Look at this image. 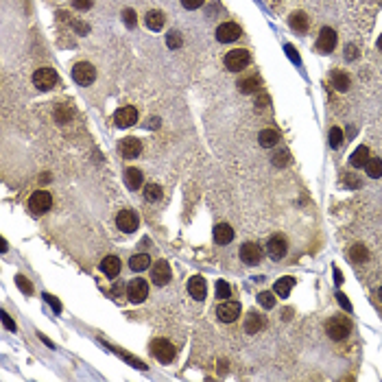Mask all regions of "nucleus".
I'll return each instance as SVG.
<instances>
[{
    "mask_svg": "<svg viewBox=\"0 0 382 382\" xmlns=\"http://www.w3.org/2000/svg\"><path fill=\"white\" fill-rule=\"evenodd\" d=\"M326 332L330 339L343 341L349 336V332H352V323H349V319H345V317H332L326 323Z\"/></svg>",
    "mask_w": 382,
    "mask_h": 382,
    "instance_id": "1",
    "label": "nucleus"
},
{
    "mask_svg": "<svg viewBox=\"0 0 382 382\" xmlns=\"http://www.w3.org/2000/svg\"><path fill=\"white\" fill-rule=\"evenodd\" d=\"M249 59H251L249 51H245V48H236V51H230L225 55V68L232 70V72H240L242 68H247Z\"/></svg>",
    "mask_w": 382,
    "mask_h": 382,
    "instance_id": "2",
    "label": "nucleus"
},
{
    "mask_svg": "<svg viewBox=\"0 0 382 382\" xmlns=\"http://www.w3.org/2000/svg\"><path fill=\"white\" fill-rule=\"evenodd\" d=\"M51 206H53V199H51V192H46V190H37L29 197V210L33 214H44L51 210Z\"/></svg>",
    "mask_w": 382,
    "mask_h": 382,
    "instance_id": "3",
    "label": "nucleus"
},
{
    "mask_svg": "<svg viewBox=\"0 0 382 382\" xmlns=\"http://www.w3.org/2000/svg\"><path fill=\"white\" fill-rule=\"evenodd\" d=\"M151 352H153V356H155L160 363H173V358H175V347L166 339H155V341H153Z\"/></svg>",
    "mask_w": 382,
    "mask_h": 382,
    "instance_id": "4",
    "label": "nucleus"
},
{
    "mask_svg": "<svg viewBox=\"0 0 382 382\" xmlns=\"http://www.w3.org/2000/svg\"><path fill=\"white\" fill-rule=\"evenodd\" d=\"M72 79H75L79 85H90V83H94V79H96V70H94L92 63L81 61V63H77V66L72 68Z\"/></svg>",
    "mask_w": 382,
    "mask_h": 382,
    "instance_id": "5",
    "label": "nucleus"
},
{
    "mask_svg": "<svg viewBox=\"0 0 382 382\" xmlns=\"http://www.w3.org/2000/svg\"><path fill=\"white\" fill-rule=\"evenodd\" d=\"M33 83H35L37 90H42V92L51 90V87H55V83H57V72L53 68H39L33 75Z\"/></svg>",
    "mask_w": 382,
    "mask_h": 382,
    "instance_id": "6",
    "label": "nucleus"
},
{
    "mask_svg": "<svg viewBox=\"0 0 382 382\" xmlns=\"http://www.w3.org/2000/svg\"><path fill=\"white\" fill-rule=\"evenodd\" d=\"M216 314H218V319L225 321V323L236 321L238 314H240V304L238 302H230V299H223V302L216 306Z\"/></svg>",
    "mask_w": 382,
    "mask_h": 382,
    "instance_id": "7",
    "label": "nucleus"
},
{
    "mask_svg": "<svg viewBox=\"0 0 382 382\" xmlns=\"http://www.w3.org/2000/svg\"><path fill=\"white\" fill-rule=\"evenodd\" d=\"M262 256H264V251L260 245H256V242H245V245L240 247V260L249 266L262 262Z\"/></svg>",
    "mask_w": 382,
    "mask_h": 382,
    "instance_id": "8",
    "label": "nucleus"
},
{
    "mask_svg": "<svg viewBox=\"0 0 382 382\" xmlns=\"http://www.w3.org/2000/svg\"><path fill=\"white\" fill-rule=\"evenodd\" d=\"M170 278H173V273H170V266H168L166 260H158V262L151 266L153 284H158V286H166V284L170 282Z\"/></svg>",
    "mask_w": 382,
    "mask_h": 382,
    "instance_id": "9",
    "label": "nucleus"
},
{
    "mask_svg": "<svg viewBox=\"0 0 382 382\" xmlns=\"http://www.w3.org/2000/svg\"><path fill=\"white\" fill-rule=\"evenodd\" d=\"M146 295H149V284H146L144 280H131L129 282V286H127V297L131 299L133 304H140L146 299Z\"/></svg>",
    "mask_w": 382,
    "mask_h": 382,
    "instance_id": "10",
    "label": "nucleus"
},
{
    "mask_svg": "<svg viewBox=\"0 0 382 382\" xmlns=\"http://www.w3.org/2000/svg\"><path fill=\"white\" fill-rule=\"evenodd\" d=\"M240 35H242V31H240V27L236 22H225V24H221V27L216 29V39H218V42H223V44L236 42Z\"/></svg>",
    "mask_w": 382,
    "mask_h": 382,
    "instance_id": "11",
    "label": "nucleus"
},
{
    "mask_svg": "<svg viewBox=\"0 0 382 382\" xmlns=\"http://www.w3.org/2000/svg\"><path fill=\"white\" fill-rule=\"evenodd\" d=\"M114 123L118 127H131L138 123V109L131 107V105H127V107H120L116 114H114Z\"/></svg>",
    "mask_w": 382,
    "mask_h": 382,
    "instance_id": "12",
    "label": "nucleus"
},
{
    "mask_svg": "<svg viewBox=\"0 0 382 382\" xmlns=\"http://www.w3.org/2000/svg\"><path fill=\"white\" fill-rule=\"evenodd\" d=\"M334 46H336V33L330 27H323L319 37H317V48H319V53H332Z\"/></svg>",
    "mask_w": 382,
    "mask_h": 382,
    "instance_id": "13",
    "label": "nucleus"
},
{
    "mask_svg": "<svg viewBox=\"0 0 382 382\" xmlns=\"http://www.w3.org/2000/svg\"><path fill=\"white\" fill-rule=\"evenodd\" d=\"M116 225L120 227V232L125 234H131L138 230V216L136 212H131V210H120L118 216H116Z\"/></svg>",
    "mask_w": 382,
    "mask_h": 382,
    "instance_id": "14",
    "label": "nucleus"
},
{
    "mask_svg": "<svg viewBox=\"0 0 382 382\" xmlns=\"http://www.w3.org/2000/svg\"><path fill=\"white\" fill-rule=\"evenodd\" d=\"M286 249H288L286 238L280 236V234H278V236H271L269 242H266V251H269V256L273 260H280V258L286 256Z\"/></svg>",
    "mask_w": 382,
    "mask_h": 382,
    "instance_id": "15",
    "label": "nucleus"
},
{
    "mask_svg": "<svg viewBox=\"0 0 382 382\" xmlns=\"http://www.w3.org/2000/svg\"><path fill=\"white\" fill-rule=\"evenodd\" d=\"M140 151H142V142L138 140V138H125V140L120 142V153H123V158H127V160L138 158Z\"/></svg>",
    "mask_w": 382,
    "mask_h": 382,
    "instance_id": "16",
    "label": "nucleus"
},
{
    "mask_svg": "<svg viewBox=\"0 0 382 382\" xmlns=\"http://www.w3.org/2000/svg\"><path fill=\"white\" fill-rule=\"evenodd\" d=\"M188 293H190V297L197 299V302L206 299V293H208L206 280H203L201 275H194V278H190V280H188Z\"/></svg>",
    "mask_w": 382,
    "mask_h": 382,
    "instance_id": "17",
    "label": "nucleus"
},
{
    "mask_svg": "<svg viewBox=\"0 0 382 382\" xmlns=\"http://www.w3.org/2000/svg\"><path fill=\"white\" fill-rule=\"evenodd\" d=\"M264 326H266V319L262 314H258V312H249L247 314V319H245V332H247V334H258Z\"/></svg>",
    "mask_w": 382,
    "mask_h": 382,
    "instance_id": "18",
    "label": "nucleus"
},
{
    "mask_svg": "<svg viewBox=\"0 0 382 382\" xmlns=\"http://www.w3.org/2000/svg\"><path fill=\"white\" fill-rule=\"evenodd\" d=\"M214 240L218 242V245H227V242L234 240V230L227 223H218L214 227Z\"/></svg>",
    "mask_w": 382,
    "mask_h": 382,
    "instance_id": "19",
    "label": "nucleus"
},
{
    "mask_svg": "<svg viewBox=\"0 0 382 382\" xmlns=\"http://www.w3.org/2000/svg\"><path fill=\"white\" fill-rule=\"evenodd\" d=\"M101 269H103V273L107 275V278H116V275L120 273V260H118L116 256H107V258H103Z\"/></svg>",
    "mask_w": 382,
    "mask_h": 382,
    "instance_id": "20",
    "label": "nucleus"
},
{
    "mask_svg": "<svg viewBox=\"0 0 382 382\" xmlns=\"http://www.w3.org/2000/svg\"><path fill=\"white\" fill-rule=\"evenodd\" d=\"M260 140V146H264V149H271V146H275L280 142V131H275V129H262L258 136Z\"/></svg>",
    "mask_w": 382,
    "mask_h": 382,
    "instance_id": "21",
    "label": "nucleus"
},
{
    "mask_svg": "<svg viewBox=\"0 0 382 382\" xmlns=\"http://www.w3.org/2000/svg\"><path fill=\"white\" fill-rule=\"evenodd\" d=\"M260 79L254 75V77H245V79H240L238 81V90L242 92V94H254V92H258L260 90Z\"/></svg>",
    "mask_w": 382,
    "mask_h": 382,
    "instance_id": "22",
    "label": "nucleus"
},
{
    "mask_svg": "<svg viewBox=\"0 0 382 382\" xmlns=\"http://www.w3.org/2000/svg\"><path fill=\"white\" fill-rule=\"evenodd\" d=\"M349 162H352V166L354 168H363L365 164H367L369 162V149L367 146H358V149H356L354 153H352V158H349Z\"/></svg>",
    "mask_w": 382,
    "mask_h": 382,
    "instance_id": "23",
    "label": "nucleus"
},
{
    "mask_svg": "<svg viewBox=\"0 0 382 382\" xmlns=\"http://www.w3.org/2000/svg\"><path fill=\"white\" fill-rule=\"evenodd\" d=\"M164 13H162V11H149V13H146V18H144V22H146V27H149L151 31H160L162 27H164Z\"/></svg>",
    "mask_w": 382,
    "mask_h": 382,
    "instance_id": "24",
    "label": "nucleus"
},
{
    "mask_svg": "<svg viewBox=\"0 0 382 382\" xmlns=\"http://www.w3.org/2000/svg\"><path fill=\"white\" fill-rule=\"evenodd\" d=\"M125 184L129 186L131 190H138L142 186V173L138 168H127L125 170Z\"/></svg>",
    "mask_w": 382,
    "mask_h": 382,
    "instance_id": "25",
    "label": "nucleus"
},
{
    "mask_svg": "<svg viewBox=\"0 0 382 382\" xmlns=\"http://www.w3.org/2000/svg\"><path fill=\"white\" fill-rule=\"evenodd\" d=\"M288 24L295 31H299V33H306L308 31V18H306V13H302V11H297V13H293L290 15V20H288Z\"/></svg>",
    "mask_w": 382,
    "mask_h": 382,
    "instance_id": "26",
    "label": "nucleus"
},
{
    "mask_svg": "<svg viewBox=\"0 0 382 382\" xmlns=\"http://www.w3.org/2000/svg\"><path fill=\"white\" fill-rule=\"evenodd\" d=\"M129 266H131V271H144L151 266V258L146 254H138L133 256L131 260H129Z\"/></svg>",
    "mask_w": 382,
    "mask_h": 382,
    "instance_id": "27",
    "label": "nucleus"
},
{
    "mask_svg": "<svg viewBox=\"0 0 382 382\" xmlns=\"http://www.w3.org/2000/svg\"><path fill=\"white\" fill-rule=\"evenodd\" d=\"M332 83H334V87L339 92H347L349 90V77L345 75V72H341V70L332 72Z\"/></svg>",
    "mask_w": 382,
    "mask_h": 382,
    "instance_id": "28",
    "label": "nucleus"
},
{
    "mask_svg": "<svg viewBox=\"0 0 382 382\" xmlns=\"http://www.w3.org/2000/svg\"><path fill=\"white\" fill-rule=\"evenodd\" d=\"M293 284H295V280H293V278H282V280H278V282H275L273 290L278 293L280 297H288V295H290V288H293Z\"/></svg>",
    "mask_w": 382,
    "mask_h": 382,
    "instance_id": "29",
    "label": "nucleus"
},
{
    "mask_svg": "<svg viewBox=\"0 0 382 382\" xmlns=\"http://www.w3.org/2000/svg\"><path fill=\"white\" fill-rule=\"evenodd\" d=\"M365 170H367V175L371 177V179H378V177H382V160L369 158V162L365 164Z\"/></svg>",
    "mask_w": 382,
    "mask_h": 382,
    "instance_id": "30",
    "label": "nucleus"
},
{
    "mask_svg": "<svg viewBox=\"0 0 382 382\" xmlns=\"http://www.w3.org/2000/svg\"><path fill=\"white\" fill-rule=\"evenodd\" d=\"M349 258H352V262L361 264V262H365V260L369 258V251L365 249V245H354L352 249H349Z\"/></svg>",
    "mask_w": 382,
    "mask_h": 382,
    "instance_id": "31",
    "label": "nucleus"
},
{
    "mask_svg": "<svg viewBox=\"0 0 382 382\" xmlns=\"http://www.w3.org/2000/svg\"><path fill=\"white\" fill-rule=\"evenodd\" d=\"M328 140H330V146H332V149H339V146L343 144V131H341L339 127H332Z\"/></svg>",
    "mask_w": 382,
    "mask_h": 382,
    "instance_id": "32",
    "label": "nucleus"
},
{
    "mask_svg": "<svg viewBox=\"0 0 382 382\" xmlns=\"http://www.w3.org/2000/svg\"><path fill=\"white\" fill-rule=\"evenodd\" d=\"M144 197H146V201H158V199L162 197V186L149 184V186L144 188Z\"/></svg>",
    "mask_w": 382,
    "mask_h": 382,
    "instance_id": "33",
    "label": "nucleus"
},
{
    "mask_svg": "<svg viewBox=\"0 0 382 382\" xmlns=\"http://www.w3.org/2000/svg\"><path fill=\"white\" fill-rule=\"evenodd\" d=\"M258 302H260V306H262V308L271 310V308L275 306V297H273V293L264 290V293H260V295H258Z\"/></svg>",
    "mask_w": 382,
    "mask_h": 382,
    "instance_id": "34",
    "label": "nucleus"
},
{
    "mask_svg": "<svg viewBox=\"0 0 382 382\" xmlns=\"http://www.w3.org/2000/svg\"><path fill=\"white\" fill-rule=\"evenodd\" d=\"M230 295H232V288H230V284H227V282H223V280H218V282H216V297H218V299H221V302H223V299H227Z\"/></svg>",
    "mask_w": 382,
    "mask_h": 382,
    "instance_id": "35",
    "label": "nucleus"
},
{
    "mask_svg": "<svg viewBox=\"0 0 382 382\" xmlns=\"http://www.w3.org/2000/svg\"><path fill=\"white\" fill-rule=\"evenodd\" d=\"M166 44H168V48H179L184 42H182V35L177 33V31H170V33L166 35Z\"/></svg>",
    "mask_w": 382,
    "mask_h": 382,
    "instance_id": "36",
    "label": "nucleus"
},
{
    "mask_svg": "<svg viewBox=\"0 0 382 382\" xmlns=\"http://www.w3.org/2000/svg\"><path fill=\"white\" fill-rule=\"evenodd\" d=\"M15 284H18L20 290H22V293H27V295H29V293H33V286H31L29 280L24 278V275H15Z\"/></svg>",
    "mask_w": 382,
    "mask_h": 382,
    "instance_id": "37",
    "label": "nucleus"
},
{
    "mask_svg": "<svg viewBox=\"0 0 382 382\" xmlns=\"http://www.w3.org/2000/svg\"><path fill=\"white\" fill-rule=\"evenodd\" d=\"M123 18H125V24H127L129 29L136 27V13H133V9H125L123 11Z\"/></svg>",
    "mask_w": 382,
    "mask_h": 382,
    "instance_id": "38",
    "label": "nucleus"
},
{
    "mask_svg": "<svg viewBox=\"0 0 382 382\" xmlns=\"http://www.w3.org/2000/svg\"><path fill=\"white\" fill-rule=\"evenodd\" d=\"M336 299H339V304H341V308H343V310L352 312V304H349V299H347L345 293H336Z\"/></svg>",
    "mask_w": 382,
    "mask_h": 382,
    "instance_id": "39",
    "label": "nucleus"
},
{
    "mask_svg": "<svg viewBox=\"0 0 382 382\" xmlns=\"http://www.w3.org/2000/svg\"><path fill=\"white\" fill-rule=\"evenodd\" d=\"M273 164L275 166H286L288 164V151H282L280 155H275L273 158Z\"/></svg>",
    "mask_w": 382,
    "mask_h": 382,
    "instance_id": "40",
    "label": "nucleus"
},
{
    "mask_svg": "<svg viewBox=\"0 0 382 382\" xmlns=\"http://www.w3.org/2000/svg\"><path fill=\"white\" fill-rule=\"evenodd\" d=\"M0 319H3V326H5L7 330L15 332V323L11 321V317H9V314H7V312H3V314H0Z\"/></svg>",
    "mask_w": 382,
    "mask_h": 382,
    "instance_id": "41",
    "label": "nucleus"
},
{
    "mask_svg": "<svg viewBox=\"0 0 382 382\" xmlns=\"http://www.w3.org/2000/svg\"><path fill=\"white\" fill-rule=\"evenodd\" d=\"M203 3H206V0H182V5L186 7V9H199Z\"/></svg>",
    "mask_w": 382,
    "mask_h": 382,
    "instance_id": "42",
    "label": "nucleus"
},
{
    "mask_svg": "<svg viewBox=\"0 0 382 382\" xmlns=\"http://www.w3.org/2000/svg\"><path fill=\"white\" fill-rule=\"evenodd\" d=\"M75 9H79V11H85V9H90L92 7V0H75Z\"/></svg>",
    "mask_w": 382,
    "mask_h": 382,
    "instance_id": "43",
    "label": "nucleus"
},
{
    "mask_svg": "<svg viewBox=\"0 0 382 382\" xmlns=\"http://www.w3.org/2000/svg\"><path fill=\"white\" fill-rule=\"evenodd\" d=\"M44 297H46V302H48V304H51V306L55 308V312H59V310H61V304H59V302H57V299H55L53 295H48V293H46V295H44Z\"/></svg>",
    "mask_w": 382,
    "mask_h": 382,
    "instance_id": "44",
    "label": "nucleus"
},
{
    "mask_svg": "<svg viewBox=\"0 0 382 382\" xmlns=\"http://www.w3.org/2000/svg\"><path fill=\"white\" fill-rule=\"evenodd\" d=\"M286 53H288V57H290L293 61H295V63H299V55H297V51H295V48H293L290 44H286Z\"/></svg>",
    "mask_w": 382,
    "mask_h": 382,
    "instance_id": "45",
    "label": "nucleus"
},
{
    "mask_svg": "<svg viewBox=\"0 0 382 382\" xmlns=\"http://www.w3.org/2000/svg\"><path fill=\"white\" fill-rule=\"evenodd\" d=\"M123 290H125L123 284L118 282V284H114V286H111V295H114V297H123Z\"/></svg>",
    "mask_w": 382,
    "mask_h": 382,
    "instance_id": "46",
    "label": "nucleus"
},
{
    "mask_svg": "<svg viewBox=\"0 0 382 382\" xmlns=\"http://www.w3.org/2000/svg\"><path fill=\"white\" fill-rule=\"evenodd\" d=\"M334 278H336V280H334L336 284H343V275H341V271H339V269H334Z\"/></svg>",
    "mask_w": 382,
    "mask_h": 382,
    "instance_id": "47",
    "label": "nucleus"
},
{
    "mask_svg": "<svg viewBox=\"0 0 382 382\" xmlns=\"http://www.w3.org/2000/svg\"><path fill=\"white\" fill-rule=\"evenodd\" d=\"M345 51H349V57H352V59H354V57H356V48H354V46H349V48H345Z\"/></svg>",
    "mask_w": 382,
    "mask_h": 382,
    "instance_id": "48",
    "label": "nucleus"
},
{
    "mask_svg": "<svg viewBox=\"0 0 382 382\" xmlns=\"http://www.w3.org/2000/svg\"><path fill=\"white\" fill-rule=\"evenodd\" d=\"M378 48H380V51H382V35L378 37Z\"/></svg>",
    "mask_w": 382,
    "mask_h": 382,
    "instance_id": "49",
    "label": "nucleus"
},
{
    "mask_svg": "<svg viewBox=\"0 0 382 382\" xmlns=\"http://www.w3.org/2000/svg\"><path fill=\"white\" fill-rule=\"evenodd\" d=\"M378 297H380V302H382V288L378 290Z\"/></svg>",
    "mask_w": 382,
    "mask_h": 382,
    "instance_id": "50",
    "label": "nucleus"
}]
</instances>
